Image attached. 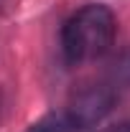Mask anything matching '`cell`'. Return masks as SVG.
<instances>
[{"mask_svg":"<svg viewBox=\"0 0 130 132\" xmlns=\"http://www.w3.org/2000/svg\"><path fill=\"white\" fill-rule=\"evenodd\" d=\"M117 23L107 5L89 3L79 8L61 28V51L69 64H84L107 53L115 41Z\"/></svg>","mask_w":130,"mask_h":132,"instance_id":"6da1fadb","label":"cell"},{"mask_svg":"<svg viewBox=\"0 0 130 132\" xmlns=\"http://www.w3.org/2000/svg\"><path fill=\"white\" fill-rule=\"evenodd\" d=\"M112 104H115V92L110 86H89V89H82L79 94L69 102L61 119H64L69 132L87 130V127L97 125L99 119L112 109Z\"/></svg>","mask_w":130,"mask_h":132,"instance_id":"7a4b0ae2","label":"cell"},{"mask_svg":"<svg viewBox=\"0 0 130 132\" xmlns=\"http://www.w3.org/2000/svg\"><path fill=\"white\" fill-rule=\"evenodd\" d=\"M28 132H69V130H66L64 119L59 114V117H46V119L36 122L33 127H28Z\"/></svg>","mask_w":130,"mask_h":132,"instance_id":"3957f363","label":"cell"},{"mask_svg":"<svg viewBox=\"0 0 130 132\" xmlns=\"http://www.w3.org/2000/svg\"><path fill=\"white\" fill-rule=\"evenodd\" d=\"M99 132H130V122H120V125H112V127L99 130Z\"/></svg>","mask_w":130,"mask_h":132,"instance_id":"277c9868","label":"cell"}]
</instances>
